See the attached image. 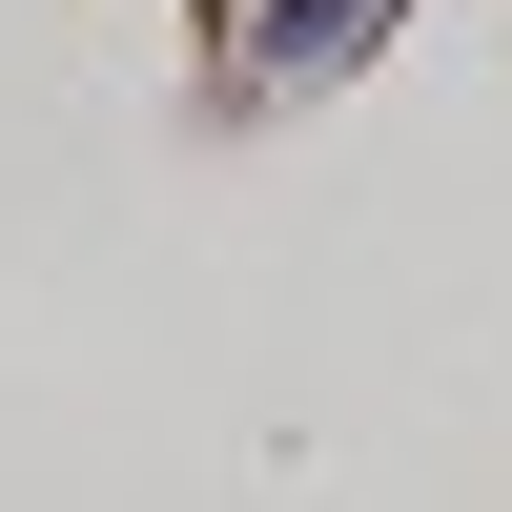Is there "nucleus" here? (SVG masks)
<instances>
[{
  "label": "nucleus",
  "mask_w": 512,
  "mask_h": 512,
  "mask_svg": "<svg viewBox=\"0 0 512 512\" xmlns=\"http://www.w3.org/2000/svg\"><path fill=\"white\" fill-rule=\"evenodd\" d=\"M369 21H390V0H267V21H246V82H328Z\"/></svg>",
  "instance_id": "f257e3e1"
}]
</instances>
